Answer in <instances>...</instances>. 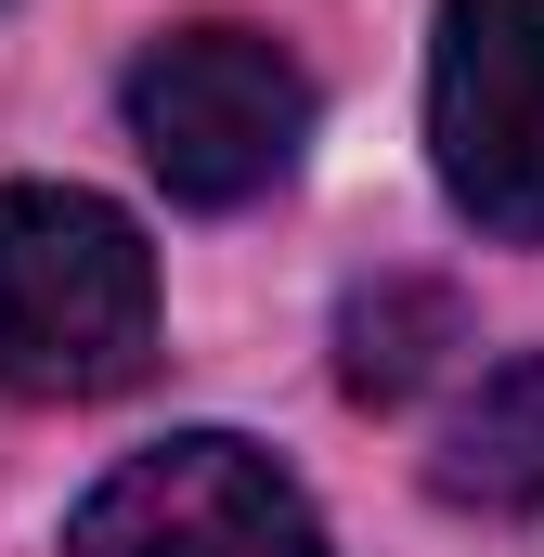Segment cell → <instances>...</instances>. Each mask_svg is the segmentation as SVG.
Masks as SVG:
<instances>
[{"label":"cell","instance_id":"6da1fadb","mask_svg":"<svg viewBox=\"0 0 544 557\" xmlns=\"http://www.w3.org/2000/svg\"><path fill=\"white\" fill-rule=\"evenodd\" d=\"M156 363V247L78 182H0V389L118 403Z\"/></svg>","mask_w":544,"mask_h":557},{"label":"cell","instance_id":"7a4b0ae2","mask_svg":"<svg viewBox=\"0 0 544 557\" xmlns=\"http://www.w3.org/2000/svg\"><path fill=\"white\" fill-rule=\"evenodd\" d=\"M118 104H131L143 169L182 208H247V195H272L298 169V143H311V78H298V52L260 39V26H169L131 65Z\"/></svg>","mask_w":544,"mask_h":557},{"label":"cell","instance_id":"3957f363","mask_svg":"<svg viewBox=\"0 0 544 557\" xmlns=\"http://www.w3.org/2000/svg\"><path fill=\"white\" fill-rule=\"evenodd\" d=\"M428 156L493 247H544V0H441Z\"/></svg>","mask_w":544,"mask_h":557},{"label":"cell","instance_id":"277c9868","mask_svg":"<svg viewBox=\"0 0 544 557\" xmlns=\"http://www.w3.org/2000/svg\"><path fill=\"white\" fill-rule=\"evenodd\" d=\"M65 557H324V519L260 441L182 428V441H156L78 493Z\"/></svg>","mask_w":544,"mask_h":557},{"label":"cell","instance_id":"5b68a950","mask_svg":"<svg viewBox=\"0 0 544 557\" xmlns=\"http://www.w3.org/2000/svg\"><path fill=\"white\" fill-rule=\"evenodd\" d=\"M428 493H441V506H480V519H532L544 506V350L493 363V376L454 403L441 454H428Z\"/></svg>","mask_w":544,"mask_h":557},{"label":"cell","instance_id":"8992f818","mask_svg":"<svg viewBox=\"0 0 544 557\" xmlns=\"http://www.w3.org/2000/svg\"><path fill=\"white\" fill-rule=\"evenodd\" d=\"M441 350H467V311L441 285H363L337 311V389L350 403H415L441 376Z\"/></svg>","mask_w":544,"mask_h":557}]
</instances>
